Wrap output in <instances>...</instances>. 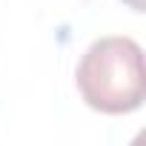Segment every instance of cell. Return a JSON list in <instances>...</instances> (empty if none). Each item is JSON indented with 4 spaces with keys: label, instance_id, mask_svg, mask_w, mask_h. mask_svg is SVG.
I'll return each mask as SVG.
<instances>
[{
    "label": "cell",
    "instance_id": "6da1fadb",
    "mask_svg": "<svg viewBox=\"0 0 146 146\" xmlns=\"http://www.w3.org/2000/svg\"><path fill=\"white\" fill-rule=\"evenodd\" d=\"M75 83L83 103L100 115H129L146 100L143 49L126 35L95 40L75 72Z\"/></svg>",
    "mask_w": 146,
    "mask_h": 146
},
{
    "label": "cell",
    "instance_id": "7a4b0ae2",
    "mask_svg": "<svg viewBox=\"0 0 146 146\" xmlns=\"http://www.w3.org/2000/svg\"><path fill=\"white\" fill-rule=\"evenodd\" d=\"M123 3H126L132 12H143V0H123Z\"/></svg>",
    "mask_w": 146,
    "mask_h": 146
}]
</instances>
